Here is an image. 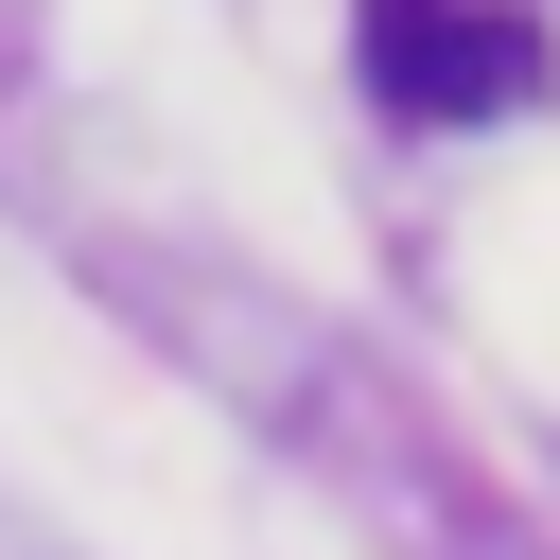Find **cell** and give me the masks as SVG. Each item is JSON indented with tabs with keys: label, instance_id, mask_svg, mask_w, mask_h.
I'll return each mask as SVG.
<instances>
[{
	"label": "cell",
	"instance_id": "cell-1",
	"mask_svg": "<svg viewBox=\"0 0 560 560\" xmlns=\"http://www.w3.org/2000/svg\"><path fill=\"white\" fill-rule=\"evenodd\" d=\"M350 52H368V88H385L402 122H508V105L542 88V35H525L508 0H368Z\"/></svg>",
	"mask_w": 560,
	"mask_h": 560
}]
</instances>
